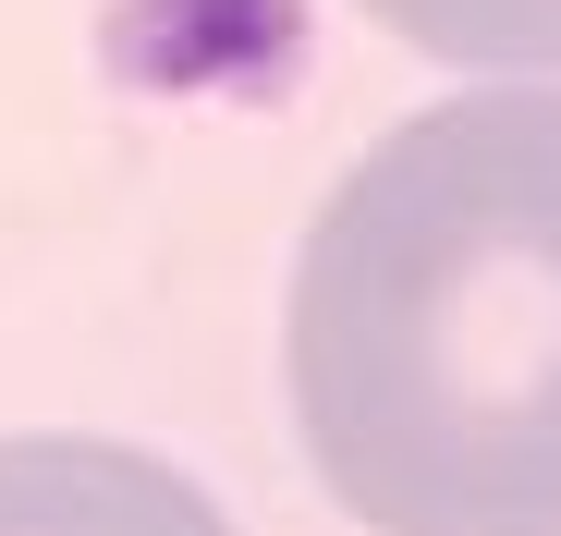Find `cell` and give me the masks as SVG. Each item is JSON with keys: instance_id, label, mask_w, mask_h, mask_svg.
<instances>
[{"instance_id": "obj_1", "label": "cell", "mask_w": 561, "mask_h": 536, "mask_svg": "<svg viewBox=\"0 0 561 536\" xmlns=\"http://www.w3.org/2000/svg\"><path fill=\"white\" fill-rule=\"evenodd\" d=\"M280 391L366 536H561V85L439 98L342 171Z\"/></svg>"}, {"instance_id": "obj_3", "label": "cell", "mask_w": 561, "mask_h": 536, "mask_svg": "<svg viewBox=\"0 0 561 536\" xmlns=\"http://www.w3.org/2000/svg\"><path fill=\"white\" fill-rule=\"evenodd\" d=\"M366 13L463 73H561V0H366Z\"/></svg>"}, {"instance_id": "obj_2", "label": "cell", "mask_w": 561, "mask_h": 536, "mask_svg": "<svg viewBox=\"0 0 561 536\" xmlns=\"http://www.w3.org/2000/svg\"><path fill=\"white\" fill-rule=\"evenodd\" d=\"M0 536H232V512L135 439H0Z\"/></svg>"}]
</instances>
